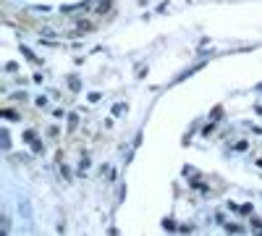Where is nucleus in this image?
<instances>
[{
  "instance_id": "obj_9",
  "label": "nucleus",
  "mask_w": 262,
  "mask_h": 236,
  "mask_svg": "<svg viewBox=\"0 0 262 236\" xmlns=\"http://www.w3.org/2000/svg\"><path fill=\"white\" fill-rule=\"evenodd\" d=\"M60 176L69 181V179H71V168H69V165H60Z\"/></svg>"
},
{
  "instance_id": "obj_15",
  "label": "nucleus",
  "mask_w": 262,
  "mask_h": 236,
  "mask_svg": "<svg viewBox=\"0 0 262 236\" xmlns=\"http://www.w3.org/2000/svg\"><path fill=\"white\" fill-rule=\"evenodd\" d=\"M34 139H37V134H34V132H27V134H24V142H29V144H32Z\"/></svg>"
},
{
  "instance_id": "obj_3",
  "label": "nucleus",
  "mask_w": 262,
  "mask_h": 236,
  "mask_svg": "<svg viewBox=\"0 0 262 236\" xmlns=\"http://www.w3.org/2000/svg\"><path fill=\"white\" fill-rule=\"evenodd\" d=\"M92 32V21H79L76 24V34H90Z\"/></svg>"
},
{
  "instance_id": "obj_8",
  "label": "nucleus",
  "mask_w": 262,
  "mask_h": 236,
  "mask_svg": "<svg viewBox=\"0 0 262 236\" xmlns=\"http://www.w3.org/2000/svg\"><path fill=\"white\" fill-rule=\"evenodd\" d=\"M123 111H126V102H116L113 105V116H121Z\"/></svg>"
},
{
  "instance_id": "obj_10",
  "label": "nucleus",
  "mask_w": 262,
  "mask_h": 236,
  "mask_svg": "<svg viewBox=\"0 0 262 236\" xmlns=\"http://www.w3.org/2000/svg\"><path fill=\"white\" fill-rule=\"evenodd\" d=\"M226 228H228V231H231V233H242V231H244V228H242V226H236V223H228V226H226Z\"/></svg>"
},
{
  "instance_id": "obj_18",
  "label": "nucleus",
  "mask_w": 262,
  "mask_h": 236,
  "mask_svg": "<svg viewBox=\"0 0 262 236\" xmlns=\"http://www.w3.org/2000/svg\"><path fill=\"white\" fill-rule=\"evenodd\" d=\"M257 113H259V116H262V105H257Z\"/></svg>"
},
{
  "instance_id": "obj_13",
  "label": "nucleus",
  "mask_w": 262,
  "mask_h": 236,
  "mask_svg": "<svg viewBox=\"0 0 262 236\" xmlns=\"http://www.w3.org/2000/svg\"><path fill=\"white\" fill-rule=\"evenodd\" d=\"M86 168H90V158H81V165H79V170H81V174H84Z\"/></svg>"
},
{
  "instance_id": "obj_17",
  "label": "nucleus",
  "mask_w": 262,
  "mask_h": 236,
  "mask_svg": "<svg viewBox=\"0 0 262 236\" xmlns=\"http://www.w3.org/2000/svg\"><path fill=\"white\" fill-rule=\"evenodd\" d=\"M221 113H223V108H215V111H212V121L221 118Z\"/></svg>"
},
{
  "instance_id": "obj_2",
  "label": "nucleus",
  "mask_w": 262,
  "mask_h": 236,
  "mask_svg": "<svg viewBox=\"0 0 262 236\" xmlns=\"http://www.w3.org/2000/svg\"><path fill=\"white\" fill-rule=\"evenodd\" d=\"M18 212H21V218H24L27 223H32V202L29 200H21L18 202Z\"/></svg>"
},
{
  "instance_id": "obj_20",
  "label": "nucleus",
  "mask_w": 262,
  "mask_h": 236,
  "mask_svg": "<svg viewBox=\"0 0 262 236\" xmlns=\"http://www.w3.org/2000/svg\"><path fill=\"white\" fill-rule=\"evenodd\" d=\"M257 165H259V168H262V160H257Z\"/></svg>"
},
{
  "instance_id": "obj_4",
  "label": "nucleus",
  "mask_w": 262,
  "mask_h": 236,
  "mask_svg": "<svg viewBox=\"0 0 262 236\" xmlns=\"http://www.w3.org/2000/svg\"><path fill=\"white\" fill-rule=\"evenodd\" d=\"M0 144H3V149H6V153L11 149V134L6 132V128H3V132H0Z\"/></svg>"
},
{
  "instance_id": "obj_7",
  "label": "nucleus",
  "mask_w": 262,
  "mask_h": 236,
  "mask_svg": "<svg viewBox=\"0 0 262 236\" xmlns=\"http://www.w3.org/2000/svg\"><path fill=\"white\" fill-rule=\"evenodd\" d=\"M21 53L27 55V60H32V63H39V58H37V55H34V53H32L29 48H21Z\"/></svg>"
},
{
  "instance_id": "obj_1",
  "label": "nucleus",
  "mask_w": 262,
  "mask_h": 236,
  "mask_svg": "<svg viewBox=\"0 0 262 236\" xmlns=\"http://www.w3.org/2000/svg\"><path fill=\"white\" fill-rule=\"evenodd\" d=\"M86 3V11H92V13H107L111 11V0H84Z\"/></svg>"
},
{
  "instance_id": "obj_6",
  "label": "nucleus",
  "mask_w": 262,
  "mask_h": 236,
  "mask_svg": "<svg viewBox=\"0 0 262 236\" xmlns=\"http://www.w3.org/2000/svg\"><path fill=\"white\" fill-rule=\"evenodd\" d=\"M69 87H71L74 92H79V90H81V81H79L76 76H69Z\"/></svg>"
},
{
  "instance_id": "obj_12",
  "label": "nucleus",
  "mask_w": 262,
  "mask_h": 236,
  "mask_svg": "<svg viewBox=\"0 0 262 236\" xmlns=\"http://www.w3.org/2000/svg\"><path fill=\"white\" fill-rule=\"evenodd\" d=\"M163 228H165V231H173V228H176V223L168 218V221H163Z\"/></svg>"
},
{
  "instance_id": "obj_14",
  "label": "nucleus",
  "mask_w": 262,
  "mask_h": 236,
  "mask_svg": "<svg viewBox=\"0 0 262 236\" xmlns=\"http://www.w3.org/2000/svg\"><path fill=\"white\" fill-rule=\"evenodd\" d=\"M3 118H8V121H16V118H18V116H16V113H13V111H3Z\"/></svg>"
},
{
  "instance_id": "obj_16",
  "label": "nucleus",
  "mask_w": 262,
  "mask_h": 236,
  "mask_svg": "<svg viewBox=\"0 0 262 236\" xmlns=\"http://www.w3.org/2000/svg\"><path fill=\"white\" fill-rule=\"evenodd\" d=\"M32 153H42V142H37V139L32 142Z\"/></svg>"
},
{
  "instance_id": "obj_11",
  "label": "nucleus",
  "mask_w": 262,
  "mask_h": 236,
  "mask_svg": "<svg viewBox=\"0 0 262 236\" xmlns=\"http://www.w3.org/2000/svg\"><path fill=\"white\" fill-rule=\"evenodd\" d=\"M29 11H37V13H48V11H50V6H34V8H29Z\"/></svg>"
},
{
  "instance_id": "obj_19",
  "label": "nucleus",
  "mask_w": 262,
  "mask_h": 236,
  "mask_svg": "<svg viewBox=\"0 0 262 236\" xmlns=\"http://www.w3.org/2000/svg\"><path fill=\"white\" fill-rule=\"evenodd\" d=\"M257 90H259V92H262V84H257Z\"/></svg>"
},
{
  "instance_id": "obj_5",
  "label": "nucleus",
  "mask_w": 262,
  "mask_h": 236,
  "mask_svg": "<svg viewBox=\"0 0 262 236\" xmlns=\"http://www.w3.org/2000/svg\"><path fill=\"white\" fill-rule=\"evenodd\" d=\"M76 126H79V116L71 113V116H69V132H76Z\"/></svg>"
}]
</instances>
